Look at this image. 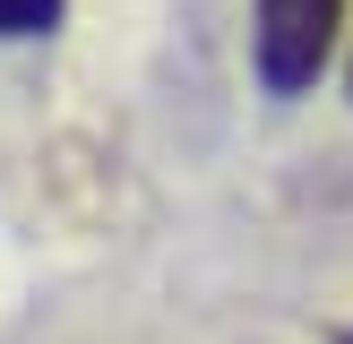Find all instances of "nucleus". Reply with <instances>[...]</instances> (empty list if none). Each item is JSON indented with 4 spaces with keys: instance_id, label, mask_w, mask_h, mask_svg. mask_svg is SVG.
Returning <instances> with one entry per match:
<instances>
[{
    "instance_id": "nucleus-4",
    "label": "nucleus",
    "mask_w": 353,
    "mask_h": 344,
    "mask_svg": "<svg viewBox=\"0 0 353 344\" xmlns=\"http://www.w3.org/2000/svg\"><path fill=\"white\" fill-rule=\"evenodd\" d=\"M345 344H353V336H345Z\"/></svg>"
},
{
    "instance_id": "nucleus-2",
    "label": "nucleus",
    "mask_w": 353,
    "mask_h": 344,
    "mask_svg": "<svg viewBox=\"0 0 353 344\" xmlns=\"http://www.w3.org/2000/svg\"><path fill=\"white\" fill-rule=\"evenodd\" d=\"M69 0H0V43H34V34L61 26Z\"/></svg>"
},
{
    "instance_id": "nucleus-3",
    "label": "nucleus",
    "mask_w": 353,
    "mask_h": 344,
    "mask_svg": "<svg viewBox=\"0 0 353 344\" xmlns=\"http://www.w3.org/2000/svg\"><path fill=\"white\" fill-rule=\"evenodd\" d=\"M345 86H353V61H345Z\"/></svg>"
},
{
    "instance_id": "nucleus-1",
    "label": "nucleus",
    "mask_w": 353,
    "mask_h": 344,
    "mask_svg": "<svg viewBox=\"0 0 353 344\" xmlns=\"http://www.w3.org/2000/svg\"><path fill=\"white\" fill-rule=\"evenodd\" d=\"M336 26H345V0H259V26H250V61H259V86L276 103L310 95L336 52Z\"/></svg>"
}]
</instances>
